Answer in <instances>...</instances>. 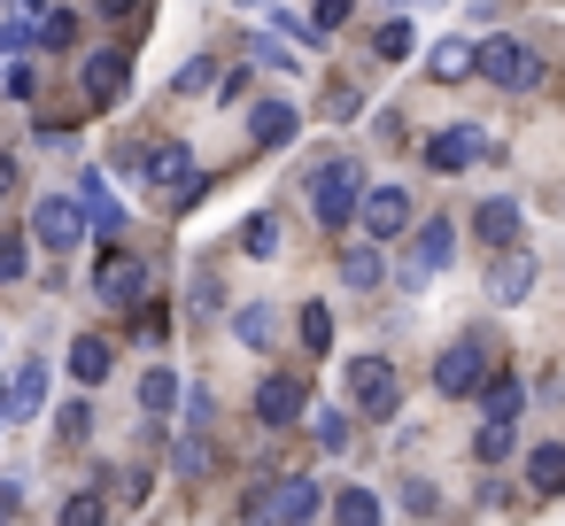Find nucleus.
Segmentation results:
<instances>
[{"label": "nucleus", "mask_w": 565, "mask_h": 526, "mask_svg": "<svg viewBox=\"0 0 565 526\" xmlns=\"http://www.w3.org/2000/svg\"><path fill=\"white\" fill-rule=\"evenodd\" d=\"M472 71H480L495 94H534V86H542V55H534L526 40H511V32H503V40H480Z\"/></svg>", "instance_id": "obj_1"}, {"label": "nucleus", "mask_w": 565, "mask_h": 526, "mask_svg": "<svg viewBox=\"0 0 565 526\" xmlns=\"http://www.w3.org/2000/svg\"><path fill=\"white\" fill-rule=\"evenodd\" d=\"M356 194H364V171H356L349 155H333V163L310 179V210H318V225H349V217H356Z\"/></svg>", "instance_id": "obj_2"}, {"label": "nucleus", "mask_w": 565, "mask_h": 526, "mask_svg": "<svg viewBox=\"0 0 565 526\" xmlns=\"http://www.w3.org/2000/svg\"><path fill=\"white\" fill-rule=\"evenodd\" d=\"M349 395H356V410H364V418L403 410V379H395V364H387V356H349Z\"/></svg>", "instance_id": "obj_3"}, {"label": "nucleus", "mask_w": 565, "mask_h": 526, "mask_svg": "<svg viewBox=\"0 0 565 526\" xmlns=\"http://www.w3.org/2000/svg\"><path fill=\"white\" fill-rule=\"evenodd\" d=\"M140 179L163 186L171 202H194V194H202V171H194V155H186L179 140H156V148L140 155Z\"/></svg>", "instance_id": "obj_4"}, {"label": "nucleus", "mask_w": 565, "mask_h": 526, "mask_svg": "<svg viewBox=\"0 0 565 526\" xmlns=\"http://www.w3.org/2000/svg\"><path fill=\"white\" fill-rule=\"evenodd\" d=\"M457 264V225L449 217H426L418 233H411V264H403V287H426L434 271H449Z\"/></svg>", "instance_id": "obj_5"}, {"label": "nucleus", "mask_w": 565, "mask_h": 526, "mask_svg": "<svg viewBox=\"0 0 565 526\" xmlns=\"http://www.w3.org/2000/svg\"><path fill=\"white\" fill-rule=\"evenodd\" d=\"M488 155H495V140H488L480 125H449V132L426 140V171H441V179H449V171H472V163H488Z\"/></svg>", "instance_id": "obj_6"}, {"label": "nucleus", "mask_w": 565, "mask_h": 526, "mask_svg": "<svg viewBox=\"0 0 565 526\" xmlns=\"http://www.w3.org/2000/svg\"><path fill=\"white\" fill-rule=\"evenodd\" d=\"M356 225H364L380 248L403 240V233H411V194H403V186H364V194H356Z\"/></svg>", "instance_id": "obj_7"}, {"label": "nucleus", "mask_w": 565, "mask_h": 526, "mask_svg": "<svg viewBox=\"0 0 565 526\" xmlns=\"http://www.w3.org/2000/svg\"><path fill=\"white\" fill-rule=\"evenodd\" d=\"M94 294H102V302H117V310H140V302H148V264H140V256H125V248H109V256H102V271H94Z\"/></svg>", "instance_id": "obj_8"}, {"label": "nucleus", "mask_w": 565, "mask_h": 526, "mask_svg": "<svg viewBox=\"0 0 565 526\" xmlns=\"http://www.w3.org/2000/svg\"><path fill=\"white\" fill-rule=\"evenodd\" d=\"M480 379H488V341H457V348L434 356V387L441 395H480Z\"/></svg>", "instance_id": "obj_9"}, {"label": "nucleus", "mask_w": 565, "mask_h": 526, "mask_svg": "<svg viewBox=\"0 0 565 526\" xmlns=\"http://www.w3.org/2000/svg\"><path fill=\"white\" fill-rule=\"evenodd\" d=\"M248 511H256V518H310V511H318V480H310V472H287L279 487H256Z\"/></svg>", "instance_id": "obj_10"}, {"label": "nucleus", "mask_w": 565, "mask_h": 526, "mask_svg": "<svg viewBox=\"0 0 565 526\" xmlns=\"http://www.w3.org/2000/svg\"><path fill=\"white\" fill-rule=\"evenodd\" d=\"M32 233H40L47 248H78V233H86V210H78V194H47V202L32 210Z\"/></svg>", "instance_id": "obj_11"}, {"label": "nucleus", "mask_w": 565, "mask_h": 526, "mask_svg": "<svg viewBox=\"0 0 565 526\" xmlns=\"http://www.w3.org/2000/svg\"><path fill=\"white\" fill-rule=\"evenodd\" d=\"M302 410H310V387H302L295 372H271V379L256 387V418H264V426H295Z\"/></svg>", "instance_id": "obj_12"}, {"label": "nucleus", "mask_w": 565, "mask_h": 526, "mask_svg": "<svg viewBox=\"0 0 565 526\" xmlns=\"http://www.w3.org/2000/svg\"><path fill=\"white\" fill-rule=\"evenodd\" d=\"M40 402H47V364L24 356V364L9 372V387H0V418H32Z\"/></svg>", "instance_id": "obj_13"}, {"label": "nucleus", "mask_w": 565, "mask_h": 526, "mask_svg": "<svg viewBox=\"0 0 565 526\" xmlns=\"http://www.w3.org/2000/svg\"><path fill=\"white\" fill-rule=\"evenodd\" d=\"M78 86H86V101H94V109H109V101L125 94V55H117V47L86 55V63H78Z\"/></svg>", "instance_id": "obj_14"}, {"label": "nucleus", "mask_w": 565, "mask_h": 526, "mask_svg": "<svg viewBox=\"0 0 565 526\" xmlns=\"http://www.w3.org/2000/svg\"><path fill=\"white\" fill-rule=\"evenodd\" d=\"M526 287H534V256L511 240V248L495 256V271H488V294H495V302H526Z\"/></svg>", "instance_id": "obj_15"}, {"label": "nucleus", "mask_w": 565, "mask_h": 526, "mask_svg": "<svg viewBox=\"0 0 565 526\" xmlns=\"http://www.w3.org/2000/svg\"><path fill=\"white\" fill-rule=\"evenodd\" d=\"M519 225H526V217H519V202H511V194H495V202H480V210H472V233H480L488 248H511V240H519Z\"/></svg>", "instance_id": "obj_16"}, {"label": "nucleus", "mask_w": 565, "mask_h": 526, "mask_svg": "<svg viewBox=\"0 0 565 526\" xmlns=\"http://www.w3.org/2000/svg\"><path fill=\"white\" fill-rule=\"evenodd\" d=\"M472 55H480V40H441V47L426 55V78L457 86V78H472Z\"/></svg>", "instance_id": "obj_17"}, {"label": "nucleus", "mask_w": 565, "mask_h": 526, "mask_svg": "<svg viewBox=\"0 0 565 526\" xmlns=\"http://www.w3.org/2000/svg\"><path fill=\"white\" fill-rule=\"evenodd\" d=\"M248 132H256V148H287L295 140V101H256Z\"/></svg>", "instance_id": "obj_18"}, {"label": "nucleus", "mask_w": 565, "mask_h": 526, "mask_svg": "<svg viewBox=\"0 0 565 526\" xmlns=\"http://www.w3.org/2000/svg\"><path fill=\"white\" fill-rule=\"evenodd\" d=\"M78 210H86V217H94V233H102V240H117V225H125V210H117V202H109V186H102V179H94V171H86V179H78Z\"/></svg>", "instance_id": "obj_19"}, {"label": "nucleus", "mask_w": 565, "mask_h": 526, "mask_svg": "<svg viewBox=\"0 0 565 526\" xmlns=\"http://www.w3.org/2000/svg\"><path fill=\"white\" fill-rule=\"evenodd\" d=\"M171 472H179V480H210V441H202V426H186V433L171 441Z\"/></svg>", "instance_id": "obj_20"}, {"label": "nucleus", "mask_w": 565, "mask_h": 526, "mask_svg": "<svg viewBox=\"0 0 565 526\" xmlns=\"http://www.w3.org/2000/svg\"><path fill=\"white\" fill-rule=\"evenodd\" d=\"M109 364H117V356H109V341H94V333H86V341L71 348V379H78V387H94V379H109Z\"/></svg>", "instance_id": "obj_21"}, {"label": "nucleus", "mask_w": 565, "mask_h": 526, "mask_svg": "<svg viewBox=\"0 0 565 526\" xmlns=\"http://www.w3.org/2000/svg\"><path fill=\"white\" fill-rule=\"evenodd\" d=\"M480 402H488V418H511V426H519V410H526V387L488 372V379H480Z\"/></svg>", "instance_id": "obj_22"}, {"label": "nucleus", "mask_w": 565, "mask_h": 526, "mask_svg": "<svg viewBox=\"0 0 565 526\" xmlns=\"http://www.w3.org/2000/svg\"><path fill=\"white\" fill-rule=\"evenodd\" d=\"M526 480H534L542 495H565V449H557V441H542V449L526 457Z\"/></svg>", "instance_id": "obj_23"}, {"label": "nucleus", "mask_w": 565, "mask_h": 526, "mask_svg": "<svg viewBox=\"0 0 565 526\" xmlns=\"http://www.w3.org/2000/svg\"><path fill=\"white\" fill-rule=\"evenodd\" d=\"M411 47H418V32H411L403 17H387V24L372 32V55H380V63H411Z\"/></svg>", "instance_id": "obj_24"}, {"label": "nucleus", "mask_w": 565, "mask_h": 526, "mask_svg": "<svg viewBox=\"0 0 565 526\" xmlns=\"http://www.w3.org/2000/svg\"><path fill=\"white\" fill-rule=\"evenodd\" d=\"M233 341H241V348H271V310H264V302H241V310H233Z\"/></svg>", "instance_id": "obj_25"}, {"label": "nucleus", "mask_w": 565, "mask_h": 526, "mask_svg": "<svg viewBox=\"0 0 565 526\" xmlns=\"http://www.w3.org/2000/svg\"><path fill=\"white\" fill-rule=\"evenodd\" d=\"M341 279H349V287H380V279H387V256H380V248H349V256H341Z\"/></svg>", "instance_id": "obj_26"}, {"label": "nucleus", "mask_w": 565, "mask_h": 526, "mask_svg": "<svg viewBox=\"0 0 565 526\" xmlns=\"http://www.w3.org/2000/svg\"><path fill=\"white\" fill-rule=\"evenodd\" d=\"M0 279H9V287L32 279V240L24 233H0Z\"/></svg>", "instance_id": "obj_27"}, {"label": "nucleus", "mask_w": 565, "mask_h": 526, "mask_svg": "<svg viewBox=\"0 0 565 526\" xmlns=\"http://www.w3.org/2000/svg\"><path fill=\"white\" fill-rule=\"evenodd\" d=\"M241 248H248V256H279V217H271V210H256V217L241 225Z\"/></svg>", "instance_id": "obj_28"}, {"label": "nucleus", "mask_w": 565, "mask_h": 526, "mask_svg": "<svg viewBox=\"0 0 565 526\" xmlns=\"http://www.w3.org/2000/svg\"><path fill=\"white\" fill-rule=\"evenodd\" d=\"M171 402H179V379H171V372H140V410H148V418H163Z\"/></svg>", "instance_id": "obj_29"}, {"label": "nucleus", "mask_w": 565, "mask_h": 526, "mask_svg": "<svg viewBox=\"0 0 565 526\" xmlns=\"http://www.w3.org/2000/svg\"><path fill=\"white\" fill-rule=\"evenodd\" d=\"M472 457H480V464H503V457H511V418H488V426L472 433Z\"/></svg>", "instance_id": "obj_30"}, {"label": "nucleus", "mask_w": 565, "mask_h": 526, "mask_svg": "<svg viewBox=\"0 0 565 526\" xmlns=\"http://www.w3.org/2000/svg\"><path fill=\"white\" fill-rule=\"evenodd\" d=\"M310 441H318V449H349V418L318 402V410H310Z\"/></svg>", "instance_id": "obj_31"}, {"label": "nucleus", "mask_w": 565, "mask_h": 526, "mask_svg": "<svg viewBox=\"0 0 565 526\" xmlns=\"http://www.w3.org/2000/svg\"><path fill=\"white\" fill-rule=\"evenodd\" d=\"M302 348H318V356L333 348V310H326V302H310V310H302Z\"/></svg>", "instance_id": "obj_32"}, {"label": "nucleus", "mask_w": 565, "mask_h": 526, "mask_svg": "<svg viewBox=\"0 0 565 526\" xmlns=\"http://www.w3.org/2000/svg\"><path fill=\"white\" fill-rule=\"evenodd\" d=\"M333 518H349V526H372V518H380V495L349 487V495H333Z\"/></svg>", "instance_id": "obj_33"}, {"label": "nucleus", "mask_w": 565, "mask_h": 526, "mask_svg": "<svg viewBox=\"0 0 565 526\" xmlns=\"http://www.w3.org/2000/svg\"><path fill=\"white\" fill-rule=\"evenodd\" d=\"M186 310H194V318H217V310H225V287H217V279H194V287H186Z\"/></svg>", "instance_id": "obj_34"}, {"label": "nucleus", "mask_w": 565, "mask_h": 526, "mask_svg": "<svg viewBox=\"0 0 565 526\" xmlns=\"http://www.w3.org/2000/svg\"><path fill=\"white\" fill-rule=\"evenodd\" d=\"M102 518H109L102 495H71V503H63V526H102Z\"/></svg>", "instance_id": "obj_35"}, {"label": "nucleus", "mask_w": 565, "mask_h": 526, "mask_svg": "<svg viewBox=\"0 0 565 526\" xmlns=\"http://www.w3.org/2000/svg\"><path fill=\"white\" fill-rule=\"evenodd\" d=\"M202 86H217V63H210V55H194V63L179 71V94H202Z\"/></svg>", "instance_id": "obj_36"}, {"label": "nucleus", "mask_w": 565, "mask_h": 526, "mask_svg": "<svg viewBox=\"0 0 565 526\" xmlns=\"http://www.w3.org/2000/svg\"><path fill=\"white\" fill-rule=\"evenodd\" d=\"M349 24V0H318V9H310V32H341Z\"/></svg>", "instance_id": "obj_37"}, {"label": "nucleus", "mask_w": 565, "mask_h": 526, "mask_svg": "<svg viewBox=\"0 0 565 526\" xmlns=\"http://www.w3.org/2000/svg\"><path fill=\"white\" fill-rule=\"evenodd\" d=\"M40 47H78V24H71V17H47V24H40Z\"/></svg>", "instance_id": "obj_38"}, {"label": "nucleus", "mask_w": 565, "mask_h": 526, "mask_svg": "<svg viewBox=\"0 0 565 526\" xmlns=\"http://www.w3.org/2000/svg\"><path fill=\"white\" fill-rule=\"evenodd\" d=\"M434 503H441V495H434V480H403V511H418V518H426Z\"/></svg>", "instance_id": "obj_39"}, {"label": "nucleus", "mask_w": 565, "mask_h": 526, "mask_svg": "<svg viewBox=\"0 0 565 526\" xmlns=\"http://www.w3.org/2000/svg\"><path fill=\"white\" fill-rule=\"evenodd\" d=\"M63 433L86 441V433H94V410H86V402H63Z\"/></svg>", "instance_id": "obj_40"}, {"label": "nucleus", "mask_w": 565, "mask_h": 526, "mask_svg": "<svg viewBox=\"0 0 565 526\" xmlns=\"http://www.w3.org/2000/svg\"><path fill=\"white\" fill-rule=\"evenodd\" d=\"M9 94H17V101H32V94H40V78H32L24 63H9Z\"/></svg>", "instance_id": "obj_41"}, {"label": "nucleus", "mask_w": 565, "mask_h": 526, "mask_svg": "<svg viewBox=\"0 0 565 526\" xmlns=\"http://www.w3.org/2000/svg\"><path fill=\"white\" fill-rule=\"evenodd\" d=\"M186 426H210V387H186Z\"/></svg>", "instance_id": "obj_42"}, {"label": "nucleus", "mask_w": 565, "mask_h": 526, "mask_svg": "<svg viewBox=\"0 0 565 526\" xmlns=\"http://www.w3.org/2000/svg\"><path fill=\"white\" fill-rule=\"evenodd\" d=\"M24 511V480H0V518H17Z\"/></svg>", "instance_id": "obj_43"}, {"label": "nucleus", "mask_w": 565, "mask_h": 526, "mask_svg": "<svg viewBox=\"0 0 565 526\" xmlns=\"http://www.w3.org/2000/svg\"><path fill=\"white\" fill-rule=\"evenodd\" d=\"M94 9H102V17H132V9H140V0H94Z\"/></svg>", "instance_id": "obj_44"}, {"label": "nucleus", "mask_w": 565, "mask_h": 526, "mask_svg": "<svg viewBox=\"0 0 565 526\" xmlns=\"http://www.w3.org/2000/svg\"><path fill=\"white\" fill-rule=\"evenodd\" d=\"M17 186V155H0V194H9Z\"/></svg>", "instance_id": "obj_45"}, {"label": "nucleus", "mask_w": 565, "mask_h": 526, "mask_svg": "<svg viewBox=\"0 0 565 526\" xmlns=\"http://www.w3.org/2000/svg\"><path fill=\"white\" fill-rule=\"evenodd\" d=\"M387 9H403V0H387Z\"/></svg>", "instance_id": "obj_46"}, {"label": "nucleus", "mask_w": 565, "mask_h": 526, "mask_svg": "<svg viewBox=\"0 0 565 526\" xmlns=\"http://www.w3.org/2000/svg\"><path fill=\"white\" fill-rule=\"evenodd\" d=\"M256 9H264V0H256Z\"/></svg>", "instance_id": "obj_47"}]
</instances>
